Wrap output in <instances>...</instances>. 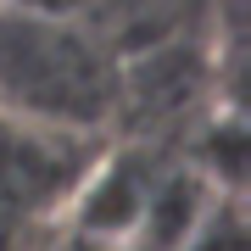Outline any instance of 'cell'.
<instances>
[{
	"label": "cell",
	"instance_id": "6da1fadb",
	"mask_svg": "<svg viewBox=\"0 0 251 251\" xmlns=\"http://www.w3.org/2000/svg\"><path fill=\"white\" fill-rule=\"evenodd\" d=\"M128 106V67L78 23L34 0H0V123L106 140Z\"/></svg>",
	"mask_w": 251,
	"mask_h": 251
},
{
	"label": "cell",
	"instance_id": "7a4b0ae2",
	"mask_svg": "<svg viewBox=\"0 0 251 251\" xmlns=\"http://www.w3.org/2000/svg\"><path fill=\"white\" fill-rule=\"evenodd\" d=\"M34 229H39L34 218L17 212V206L0 196V251H39V246H34Z\"/></svg>",
	"mask_w": 251,
	"mask_h": 251
}]
</instances>
